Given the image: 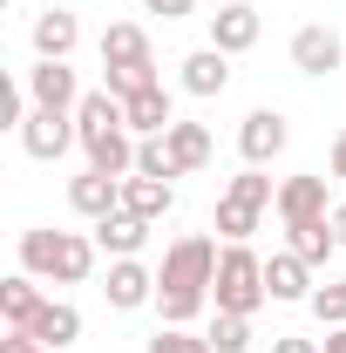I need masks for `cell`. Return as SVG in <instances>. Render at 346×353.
<instances>
[{
    "mask_svg": "<svg viewBox=\"0 0 346 353\" xmlns=\"http://www.w3.org/2000/svg\"><path fill=\"white\" fill-rule=\"evenodd\" d=\"M211 279H217V245L204 231H183L163 252V265H156V312H163V326H190L211 306Z\"/></svg>",
    "mask_w": 346,
    "mask_h": 353,
    "instance_id": "cell-1",
    "label": "cell"
},
{
    "mask_svg": "<svg viewBox=\"0 0 346 353\" xmlns=\"http://www.w3.org/2000/svg\"><path fill=\"white\" fill-rule=\"evenodd\" d=\"M21 272H34L48 285H82L88 272H95V238L34 224V231H21Z\"/></svg>",
    "mask_w": 346,
    "mask_h": 353,
    "instance_id": "cell-2",
    "label": "cell"
},
{
    "mask_svg": "<svg viewBox=\"0 0 346 353\" xmlns=\"http://www.w3.org/2000/svg\"><path fill=\"white\" fill-rule=\"evenodd\" d=\"M265 299H272V292H265V259L252 245H224V252H217V279H211V306L252 319Z\"/></svg>",
    "mask_w": 346,
    "mask_h": 353,
    "instance_id": "cell-3",
    "label": "cell"
},
{
    "mask_svg": "<svg viewBox=\"0 0 346 353\" xmlns=\"http://www.w3.org/2000/svg\"><path fill=\"white\" fill-rule=\"evenodd\" d=\"M285 143H292V123H285L278 109H252V116L238 123V157H245L252 170H265L272 157H285Z\"/></svg>",
    "mask_w": 346,
    "mask_h": 353,
    "instance_id": "cell-4",
    "label": "cell"
},
{
    "mask_svg": "<svg viewBox=\"0 0 346 353\" xmlns=\"http://www.w3.org/2000/svg\"><path fill=\"white\" fill-rule=\"evenodd\" d=\"M28 95H34V109H54V116H75L82 109V82H75L68 61H34L28 68Z\"/></svg>",
    "mask_w": 346,
    "mask_h": 353,
    "instance_id": "cell-5",
    "label": "cell"
},
{
    "mask_svg": "<svg viewBox=\"0 0 346 353\" xmlns=\"http://www.w3.org/2000/svg\"><path fill=\"white\" fill-rule=\"evenodd\" d=\"M278 224H312V218H333V204H326V176L319 170H299L278 183Z\"/></svg>",
    "mask_w": 346,
    "mask_h": 353,
    "instance_id": "cell-6",
    "label": "cell"
},
{
    "mask_svg": "<svg viewBox=\"0 0 346 353\" xmlns=\"http://www.w3.org/2000/svg\"><path fill=\"white\" fill-rule=\"evenodd\" d=\"M258 34H265V21H258V7H252V0H217V14H211V48L245 54V48H258Z\"/></svg>",
    "mask_w": 346,
    "mask_h": 353,
    "instance_id": "cell-7",
    "label": "cell"
},
{
    "mask_svg": "<svg viewBox=\"0 0 346 353\" xmlns=\"http://www.w3.org/2000/svg\"><path fill=\"white\" fill-rule=\"evenodd\" d=\"M102 299L116 312H136V306H156V272L143 259H109V285H102Z\"/></svg>",
    "mask_w": 346,
    "mask_h": 353,
    "instance_id": "cell-8",
    "label": "cell"
},
{
    "mask_svg": "<svg viewBox=\"0 0 346 353\" xmlns=\"http://www.w3.org/2000/svg\"><path fill=\"white\" fill-rule=\"evenodd\" d=\"M68 143H82V136H75V116L34 109V116L21 123V150H28L34 163H54V157H68Z\"/></svg>",
    "mask_w": 346,
    "mask_h": 353,
    "instance_id": "cell-9",
    "label": "cell"
},
{
    "mask_svg": "<svg viewBox=\"0 0 346 353\" xmlns=\"http://www.w3.org/2000/svg\"><path fill=\"white\" fill-rule=\"evenodd\" d=\"M68 204H75V218H88V224L116 218V211H123V176H102V170L68 176Z\"/></svg>",
    "mask_w": 346,
    "mask_h": 353,
    "instance_id": "cell-10",
    "label": "cell"
},
{
    "mask_svg": "<svg viewBox=\"0 0 346 353\" xmlns=\"http://www.w3.org/2000/svg\"><path fill=\"white\" fill-rule=\"evenodd\" d=\"M340 54H346V41H340V28H326V21H312V28L292 34V68L299 75H333Z\"/></svg>",
    "mask_w": 346,
    "mask_h": 353,
    "instance_id": "cell-11",
    "label": "cell"
},
{
    "mask_svg": "<svg viewBox=\"0 0 346 353\" xmlns=\"http://www.w3.org/2000/svg\"><path fill=\"white\" fill-rule=\"evenodd\" d=\"M265 292L278 299V306H305L312 299V265L299 252H272L265 259Z\"/></svg>",
    "mask_w": 346,
    "mask_h": 353,
    "instance_id": "cell-12",
    "label": "cell"
},
{
    "mask_svg": "<svg viewBox=\"0 0 346 353\" xmlns=\"http://www.w3.org/2000/svg\"><path fill=\"white\" fill-rule=\"evenodd\" d=\"M176 68H183V75H176L183 95H204V102H211V95L231 88V54H224V48H197V54H183Z\"/></svg>",
    "mask_w": 346,
    "mask_h": 353,
    "instance_id": "cell-13",
    "label": "cell"
},
{
    "mask_svg": "<svg viewBox=\"0 0 346 353\" xmlns=\"http://www.w3.org/2000/svg\"><path fill=\"white\" fill-rule=\"evenodd\" d=\"M170 204H176V183L170 176H123V211L130 218H143V224H156V218H170Z\"/></svg>",
    "mask_w": 346,
    "mask_h": 353,
    "instance_id": "cell-14",
    "label": "cell"
},
{
    "mask_svg": "<svg viewBox=\"0 0 346 353\" xmlns=\"http://www.w3.org/2000/svg\"><path fill=\"white\" fill-rule=\"evenodd\" d=\"M28 34H34V54H41V61H68L75 41H82V21H75L68 7H48V14H34Z\"/></svg>",
    "mask_w": 346,
    "mask_h": 353,
    "instance_id": "cell-15",
    "label": "cell"
},
{
    "mask_svg": "<svg viewBox=\"0 0 346 353\" xmlns=\"http://www.w3.org/2000/svg\"><path fill=\"white\" fill-rule=\"evenodd\" d=\"M41 279H34V272H14V279H7V285H0V319H7V333H28V326H34V319H41Z\"/></svg>",
    "mask_w": 346,
    "mask_h": 353,
    "instance_id": "cell-16",
    "label": "cell"
},
{
    "mask_svg": "<svg viewBox=\"0 0 346 353\" xmlns=\"http://www.w3.org/2000/svg\"><path fill=\"white\" fill-rule=\"evenodd\" d=\"M123 123H130V136H163V130L176 123L170 88L156 82V88H143V95H130V102H123Z\"/></svg>",
    "mask_w": 346,
    "mask_h": 353,
    "instance_id": "cell-17",
    "label": "cell"
},
{
    "mask_svg": "<svg viewBox=\"0 0 346 353\" xmlns=\"http://www.w3.org/2000/svg\"><path fill=\"white\" fill-rule=\"evenodd\" d=\"M88 238H95V252H109V259H136V252L150 245V224H143V218H130V211H116V218H102V224H95Z\"/></svg>",
    "mask_w": 346,
    "mask_h": 353,
    "instance_id": "cell-18",
    "label": "cell"
},
{
    "mask_svg": "<svg viewBox=\"0 0 346 353\" xmlns=\"http://www.w3.org/2000/svg\"><path fill=\"white\" fill-rule=\"evenodd\" d=\"M143 61H156V54H150V34L136 21L102 28V68H143Z\"/></svg>",
    "mask_w": 346,
    "mask_h": 353,
    "instance_id": "cell-19",
    "label": "cell"
},
{
    "mask_svg": "<svg viewBox=\"0 0 346 353\" xmlns=\"http://www.w3.org/2000/svg\"><path fill=\"white\" fill-rule=\"evenodd\" d=\"M163 143H170L176 176H197L204 163H211V130H204V123H170V130H163Z\"/></svg>",
    "mask_w": 346,
    "mask_h": 353,
    "instance_id": "cell-20",
    "label": "cell"
},
{
    "mask_svg": "<svg viewBox=\"0 0 346 353\" xmlns=\"http://www.w3.org/2000/svg\"><path fill=\"white\" fill-rule=\"evenodd\" d=\"M285 252H299L305 265H326L333 252H340V231H333V218H312V224H285Z\"/></svg>",
    "mask_w": 346,
    "mask_h": 353,
    "instance_id": "cell-21",
    "label": "cell"
},
{
    "mask_svg": "<svg viewBox=\"0 0 346 353\" xmlns=\"http://www.w3.org/2000/svg\"><path fill=\"white\" fill-rule=\"evenodd\" d=\"M28 333H34V340H41V347H75V340H82V312L68 306V299H48L41 306V319H34V326H28Z\"/></svg>",
    "mask_w": 346,
    "mask_h": 353,
    "instance_id": "cell-22",
    "label": "cell"
},
{
    "mask_svg": "<svg viewBox=\"0 0 346 353\" xmlns=\"http://www.w3.org/2000/svg\"><path fill=\"white\" fill-rule=\"evenodd\" d=\"M258 204H245V197H231V190H224V197H217V238H224V245H252V231H258Z\"/></svg>",
    "mask_w": 346,
    "mask_h": 353,
    "instance_id": "cell-23",
    "label": "cell"
},
{
    "mask_svg": "<svg viewBox=\"0 0 346 353\" xmlns=\"http://www.w3.org/2000/svg\"><path fill=\"white\" fill-rule=\"evenodd\" d=\"M143 353H217V347H211V333H190V326H156Z\"/></svg>",
    "mask_w": 346,
    "mask_h": 353,
    "instance_id": "cell-24",
    "label": "cell"
},
{
    "mask_svg": "<svg viewBox=\"0 0 346 353\" xmlns=\"http://www.w3.org/2000/svg\"><path fill=\"white\" fill-rule=\"evenodd\" d=\"M156 82H163V75H156V61H143V68H102V88H109V95H123V102L143 95V88H156Z\"/></svg>",
    "mask_w": 346,
    "mask_h": 353,
    "instance_id": "cell-25",
    "label": "cell"
},
{
    "mask_svg": "<svg viewBox=\"0 0 346 353\" xmlns=\"http://www.w3.org/2000/svg\"><path fill=\"white\" fill-rule=\"evenodd\" d=\"M211 347H217V353H252V319L217 312V319H211Z\"/></svg>",
    "mask_w": 346,
    "mask_h": 353,
    "instance_id": "cell-26",
    "label": "cell"
},
{
    "mask_svg": "<svg viewBox=\"0 0 346 353\" xmlns=\"http://www.w3.org/2000/svg\"><path fill=\"white\" fill-rule=\"evenodd\" d=\"M305 306H312V319H319L326 333L346 326V279H340V285H312V299H305Z\"/></svg>",
    "mask_w": 346,
    "mask_h": 353,
    "instance_id": "cell-27",
    "label": "cell"
},
{
    "mask_svg": "<svg viewBox=\"0 0 346 353\" xmlns=\"http://www.w3.org/2000/svg\"><path fill=\"white\" fill-rule=\"evenodd\" d=\"M224 190H231V197H245V204H258V211H272V204H278V183H272V176H258L252 163H245V176H231Z\"/></svg>",
    "mask_w": 346,
    "mask_h": 353,
    "instance_id": "cell-28",
    "label": "cell"
},
{
    "mask_svg": "<svg viewBox=\"0 0 346 353\" xmlns=\"http://www.w3.org/2000/svg\"><path fill=\"white\" fill-rule=\"evenodd\" d=\"M136 170H143V176H170V183H176L170 143H163V136H143V143H136Z\"/></svg>",
    "mask_w": 346,
    "mask_h": 353,
    "instance_id": "cell-29",
    "label": "cell"
},
{
    "mask_svg": "<svg viewBox=\"0 0 346 353\" xmlns=\"http://www.w3.org/2000/svg\"><path fill=\"white\" fill-rule=\"evenodd\" d=\"M143 14H163V21H183V14H197V0H143Z\"/></svg>",
    "mask_w": 346,
    "mask_h": 353,
    "instance_id": "cell-30",
    "label": "cell"
},
{
    "mask_svg": "<svg viewBox=\"0 0 346 353\" xmlns=\"http://www.w3.org/2000/svg\"><path fill=\"white\" fill-rule=\"evenodd\" d=\"M0 353H54V347H41L34 333H7V340H0Z\"/></svg>",
    "mask_w": 346,
    "mask_h": 353,
    "instance_id": "cell-31",
    "label": "cell"
},
{
    "mask_svg": "<svg viewBox=\"0 0 346 353\" xmlns=\"http://www.w3.org/2000/svg\"><path fill=\"white\" fill-rule=\"evenodd\" d=\"M272 353H326V347H319V340H299V333H278Z\"/></svg>",
    "mask_w": 346,
    "mask_h": 353,
    "instance_id": "cell-32",
    "label": "cell"
},
{
    "mask_svg": "<svg viewBox=\"0 0 346 353\" xmlns=\"http://www.w3.org/2000/svg\"><path fill=\"white\" fill-rule=\"evenodd\" d=\"M333 176H340V183H346V130L333 136Z\"/></svg>",
    "mask_w": 346,
    "mask_h": 353,
    "instance_id": "cell-33",
    "label": "cell"
},
{
    "mask_svg": "<svg viewBox=\"0 0 346 353\" xmlns=\"http://www.w3.org/2000/svg\"><path fill=\"white\" fill-rule=\"evenodd\" d=\"M319 347H326V353H346V326H333V333H326Z\"/></svg>",
    "mask_w": 346,
    "mask_h": 353,
    "instance_id": "cell-34",
    "label": "cell"
},
{
    "mask_svg": "<svg viewBox=\"0 0 346 353\" xmlns=\"http://www.w3.org/2000/svg\"><path fill=\"white\" fill-rule=\"evenodd\" d=\"M333 231H340V252H346V197L333 204Z\"/></svg>",
    "mask_w": 346,
    "mask_h": 353,
    "instance_id": "cell-35",
    "label": "cell"
}]
</instances>
